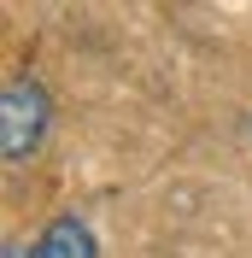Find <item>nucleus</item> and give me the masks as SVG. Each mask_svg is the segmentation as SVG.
<instances>
[{"mask_svg":"<svg viewBox=\"0 0 252 258\" xmlns=\"http://www.w3.org/2000/svg\"><path fill=\"white\" fill-rule=\"evenodd\" d=\"M47 123H53V94L35 77H12L0 88V159L6 164L35 159V147L47 141Z\"/></svg>","mask_w":252,"mask_h":258,"instance_id":"1","label":"nucleus"},{"mask_svg":"<svg viewBox=\"0 0 252 258\" xmlns=\"http://www.w3.org/2000/svg\"><path fill=\"white\" fill-rule=\"evenodd\" d=\"M35 258H100V241H94V229L82 223L77 211H59L41 235H35Z\"/></svg>","mask_w":252,"mask_h":258,"instance_id":"2","label":"nucleus"},{"mask_svg":"<svg viewBox=\"0 0 252 258\" xmlns=\"http://www.w3.org/2000/svg\"><path fill=\"white\" fill-rule=\"evenodd\" d=\"M0 258H35V246H24V241H6V246H0Z\"/></svg>","mask_w":252,"mask_h":258,"instance_id":"3","label":"nucleus"}]
</instances>
